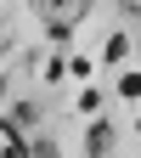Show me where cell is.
<instances>
[{
  "instance_id": "8",
  "label": "cell",
  "mask_w": 141,
  "mask_h": 158,
  "mask_svg": "<svg viewBox=\"0 0 141 158\" xmlns=\"http://www.w3.org/2000/svg\"><path fill=\"white\" fill-rule=\"evenodd\" d=\"M34 158H62V152H56V141H34Z\"/></svg>"
},
{
  "instance_id": "10",
  "label": "cell",
  "mask_w": 141,
  "mask_h": 158,
  "mask_svg": "<svg viewBox=\"0 0 141 158\" xmlns=\"http://www.w3.org/2000/svg\"><path fill=\"white\" fill-rule=\"evenodd\" d=\"M135 135H141V118H135Z\"/></svg>"
},
{
  "instance_id": "5",
  "label": "cell",
  "mask_w": 141,
  "mask_h": 158,
  "mask_svg": "<svg viewBox=\"0 0 141 158\" xmlns=\"http://www.w3.org/2000/svg\"><path fill=\"white\" fill-rule=\"evenodd\" d=\"M79 113H90V118L102 113V90H96V85H85V90H79Z\"/></svg>"
},
{
  "instance_id": "6",
  "label": "cell",
  "mask_w": 141,
  "mask_h": 158,
  "mask_svg": "<svg viewBox=\"0 0 141 158\" xmlns=\"http://www.w3.org/2000/svg\"><path fill=\"white\" fill-rule=\"evenodd\" d=\"M39 79H51V85H56V79H68V62H62V56H51V62H45V73H39Z\"/></svg>"
},
{
  "instance_id": "3",
  "label": "cell",
  "mask_w": 141,
  "mask_h": 158,
  "mask_svg": "<svg viewBox=\"0 0 141 158\" xmlns=\"http://www.w3.org/2000/svg\"><path fill=\"white\" fill-rule=\"evenodd\" d=\"M102 56H107V68H113V62H124V56H130V34H113Z\"/></svg>"
},
{
  "instance_id": "1",
  "label": "cell",
  "mask_w": 141,
  "mask_h": 158,
  "mask_svg": "<svg viewBox=\"0 0 141 158\" xmlns=\"http://www.w3.org/2000/svg\"><path fill=\"white\" fill-rule=\"evenodd\" d=\"M39 17H45V34L51 40H73V23L90 11V0H34Z\"/></svg>"
},
{
  "instance_id": "7",
  "label": "cell",
  "mask_w": 141,
  "mask_h": 158,
  "mask_svg": "<svg viewBox=\"0 0 141 158\" xmlns=\"http://www.w3.org/2000/svg\"><path fill=\"white\" fill-rule=\"evenodd\" d=\"M11 124H34V102H17L11 107Z\"/></svg>"
},
{
  "instance_id": "9",
  "label": "cell",
  "mask_w": 141,
  "mask_h": 158,
  "mask_svg": "<svg viewBox=\"0 0 141 158\" xmlns=\"http://www.w3.org/2000/svg\"><path fill=\"white\" fill-rule=\"evenodd\" d=\"M118 6H124V11H130V17H135V11H141V0H118Z\"/></svg>"
},
{
  "instance_id": "4",
  "label": "cell",
  "mask_w": 141,
  "mask_h": 158,
  "mask_svg": "<svg viewBox=\"0 0 141 158\" xmlns=\"http://www.w3.org/2000/svg\"><path fill=\"white\" fill-rule=\"evenodd\" d=\"M118 96H124V102H141V68L135 73H118Z\"/></svg>"
},
{
  "instance_id": "2",
  "label": "cell",
  "mask_w": 141,
  "mask_h": 158,
  "mask_svg": "<svg viewBox=\"0 0 141 158\" xmlns=\"http://www.w3.org/2000/svg\"><path fill=\"white\" fill-rule=\"evenodd\" d=\"M107 152H113V124L96 113V124L85 130V158H107Z\"/></svg>"
}]
</instances>
